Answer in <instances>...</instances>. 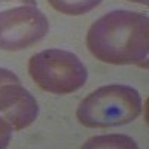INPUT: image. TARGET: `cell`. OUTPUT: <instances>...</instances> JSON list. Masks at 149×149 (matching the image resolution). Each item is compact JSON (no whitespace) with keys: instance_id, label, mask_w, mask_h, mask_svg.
<instances>
[{"instance_id":"6da1fadb","label":"cell","mask_w":149,"mask_h":149,"mask_svg":"<svg viewBox=\"0 0 149 149\" xmlns=\"http://www.w3.org/2000/svg\"><path fill=\"white\" fill-rule=\"evenodd\" d=\"M86 46L103 63L146 67L149 55V19L137 12L112 10L90 27L86 33Z\"/></svg>"},{"instance_id":"7a4b0ae2","label":"cell","mask_w":149,"mask_h":149,"mask_svg":"<svg viewBox=\"0 0 149 149\" xmlns=\"http://www.w3.org/2000/svg\"><path fill=\"white\" fill-rule=\"evenodd\" d=\"M142 112V97L128 85L100 86L81 102L76 116L84 127L112 128L134 121Z\"/></svg>"},{"instance_id":"5b68a950","label":"cell","mask_w":149,"mask_h":149,"mask_svg":"<svg viewBox=\"0 0 149 149\" xmlns=\"http://www.w3.org/2000/svg\"><path fill=\"white\" fill-rule=\"evenodd\" d=\"M39 115L36 98L19 82L0 85V116L5 118L14 130L30 127Z\"/></svg>"},{"instance_id":"52a82bcc","label":"cell","mask_w":149,"mask_h":149,"mask_svg":"<svg viewBox=\"0 0 149 149\" xmlns=\"http://www.w3.org/2000/svg\"><path fill=\"white\" fill-rule=\"evenodd\" d=\"M82 148H137L136 142L128 136H100V137H93Z\"/></svg>"},{"instance_id":"9c48e42d","label":"cell","mask_w":149,"mask_h":149,"mask_svg":"<svg viewBox=\"0 0 149 149\" xmlns=\"http://www.w3.org/2000/svg\"><path fill=\"white\" fill-rule=\"evenodd\" d=\"M9 82H19V79H18V76H17L14 72L0 67V85L9 84Z\"/></svg>"},{"instance_id":"277c9868","label":"cell","mask_w":149,"mask_h":149,"mask_svg":"<svg viewBox=\"0 0 149 149\" xmlns=\"http://www.w3.org/2000/svg\"><path fill=\"white\" fill-rule=\"evenodd\" d=\"M48 30V18L36 0H0V49H26L40 42Z\"/></svg>"},{"instance_id":"30bf717a","label":"cell","mask_w":149,"mask_h":149,"mask_svg":"<svg viewBox=\"0 0 149 149\" xmlns=\"http://www.w3.org/2000/svg\"><path fill=\"white\" fill-rule=\"evenodd\" d=\"M130 2H134V3H140V5H148L149 0H130Z\"/></svg>"},{"instance_id":"ba28073f","label":"cell","mask_w":149,"mask_h":149,"mask_svg":"<svg viewBox=\"0 0 149 149\" xmlns=\"http://www.w3.org/2000/svg\"><path fill=\"white\" fill-rule=\"evenodd\" d=\"M12 125L5 119L0 116V149H3L9 145L10 142V136H12Z\"/></svg>"},{"instance_id":"8992f818","label":"cell","mask_w":149,"mask_h":149,"mask_svg":"<svg viewBox=\"0 0 149 149\" xmlns=\"http://www.w3.org/2000/svg\"><path fill=\"white\" fill-rule=\"evenodd\" d=\"M48 2L61 14L76 17L88 14L90 10H93L102 3V0H48Z\"/></svg>"},{"instance_id":"3957f363","label":"cell","mask_w":149,"mask_h":149,"mask_svg":"<svg viewBox=\"0 0 149 149\" xmlns=\"http://www.w3.org/2000/svg\"><path fill=\"white\" fill-rule=\"evenodd\" d=\"M29 73L39 88L52 94H70L88 79L84 63L70 51L45 49L29 60Z\"/></svg>"}]
</instances>
